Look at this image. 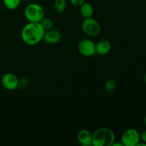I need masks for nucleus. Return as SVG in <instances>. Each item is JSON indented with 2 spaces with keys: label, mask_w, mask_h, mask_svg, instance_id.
<instances>
[{
  "label": "nucleus",
  "mask_w": 146,
  "mask_h": 146,
  "mask_svg": "<svg viewBox=\"0 0 146 146\" xmlns=\"http://www.w3.org/2000/svg\"><path fill=\"white\" fill-rule=\"evenodd\" d=\"M144 124H145V125L146 127V115L145 116V118H144Z\"/></svg>",
  "instance_id": "412c9836"
},
{
  "label": "nucleus",
  "mask_w": 146,
  "mask_h": 146,
  "mask_svg": "<svg viewBox=\"0 0 146 146\" xmlns=\"http://www.w3.org/2000/svg\"><path fill=\"white\" fill-rule=\"evenodd\" d=\"M144 81H145V82L146 83V74H145V76H144Z\"/></svg>",
  "instance_id": "4be33fe9"
},
{
  "label": "nucleus",
  "mask_w": 146,
  "mask_h": 146,
  "mask_svg": "<svg viewBox=\"0 0 146 146\" xmlns=\"http://www.w3.org/2000/svg\"><path fill=\"white\" fill-rule=\"evenodd\" d=\"M141 141H139V142H138V143L137 144L136 146H146L145 143L143 142V141H142V142H141Z\"/></svg>",
  "instance_id": "aec40b11"
},
{
  "label": "nucleus",
  "mask_w": 146,
  "mask_h": 146,
  "mask_svg": "<svg viewBox=\"0 0 146 146\" xmlns=\"http://www.w3.org/2000/svg\"><path fill=\"white\" fill-rule=\"evenodd\" d=\"M77 140L81 145H92L93 133L87 129H81L77 133Z\"/></svg>",
  "instance_id": "6e6552de"
},
{
  "label": "nucleus",
  "mask_w": 146,
  "mask_h": 146,
  "mask_svg": "<svg viewBox=\"0 0 146 146\" xmlns=\"http://www.w3.org/2000/svg\"><path fill=\"white\" fill-rule=\"evenodd\" d=\"M141 140L143 142L145 143H146V130L144 131L142 133V134L141 135Z\"/></svg>",
  "instance_id": "a211bd4d"
},
{
  "label": "nucleus",
  "mask_w": 146,
  "mask_h": 146,
  "mask_svg": "<svg viewBox=\"0 0 146 146\" xmlns=\"http://www.w3.org/2000/svg\"><path fill=\"white\" fill-rule=\"evenodd\" d=\"M78 51L84 56H92L96 54V44L88 38L82 39L78 44Z\"/></svg>",
  "instance_id": "423d86ee"
},
{
  "label": "nucleus",
  "mask_w": 146,
  "mask_h": 146,
  "mask_svg": "<svg viewBox=\"0 0 146 146\" xmlns=\"http://www.w3.org/2000/svg\"><path fill=\"white\" fill-rule=\"evenodd\" d=\"M21 0H3L4 7L9 10H14L20 5Z\"/></svg>",
  "instance_id": "ddd939ff"
},
{
  "label": "nucleus",
  "mask_w": 146,
  "mask_h": 146,
  "mask_svg": "<svg viewBox=\"0 0 146 146\" xmlns=\"http://www.w3.org/2000/svg\"><path fill=\"white\" fill-rule=\"evenodd\" d=\"M115 87H116V83L114 80L113 79H108L107 80L105 84V88L107 91V92L111 93L115 90Z\"/></svg>",
  "instance_id": "2eb2a0df"
},
{
  "label": "nucleus",
  "mask_w": 146,
  "mask_h": 146,
  "mask_svg": "<svg viewBox=\"0 0 146 146\" xmlns=\"http://www.w3.org/2000/svg\"><path fill=\"white\" fill-rule=\"evenodd\" d=\"M40 24H41L43 28L45 29V31L51 29L53 28V27H54V22H53L52 20L49 18H46V17H44V18L40 21Z\"/></svg>",
  "instance_id": "4468645a"
},
{
  "label": "nucleus",
  "mask_w": 146,
  "mask_h": 146,
  "mask_svg": "<svg viewBox=\"0 0 146 146\" xmlns=\"http://www.w3.org/2000/svg\"><path fill=\"white\" fill-rule=\"evenodd\" d=\"M28 85V78L27 77H22L21 79H19V84L17 89L24 90Z\"/></svg>",
  "instance_id": "dca6fc26"
},
{
  "label": "nucleus",
  "mask_w": 146,
  "mask_h": 146,
  "mask_svg": "<svg viewBox=\"0 0 146 146\" xmlns=\"http://www.w3.org/2000/svg\"><path fill=\"white\" fill-rule=\"evenodd\" d=\"M70 3L72 4L74 7H78L81 5L82 4H84L86 1V0H69Z\"/></svg>",
  "instance_id": "f3484780"
},
{
  "label": "nucleus",
  "mask_w": 146,
  "mask_h": 146,
  "mask_svg": "<svg viewBox=\"0 0 146 146\" xmlns=\"http://www.w3.org/2000/svg\"><path fill=\"white\" fill-rule=\"evenodd\" d=\"M81 28L83 31L90 36H96L99 35L101 31V27L100 24L98 21L92 17L85 19L82 23Z\"/></svg>",
  "instance_id": "20e7f679"
},
{
  "label": "nucleus",
  "mask_w": 146,
  "mask_h": 146,
  "mask_svg": "<svg viewBox=\"0 0 146 146\" xmlns=\"http://www.w3.org/2000/svg\"><path fill=\"white\" fill-rule=\"evenodd\" d=\"M117 145H120V146H124L123 145V144L122 143H115V142H114L113 143V145H112V146H117Z\"/></svg>",
  "instance_id": "6ab92c4d"
},
{
  "label": "nucleus",
  "mask_w": 146,
  "mask_h": 146,
  "mask_svg": "<svg viewBox=\"0 0 146 146\" xmlns=\"http://www.w3.org/2000/svg\"><path fill=\"white\" fill-rule=\"evenodd\" d=\"M21 1H30V0H21Z\"/></svg>",
  "instance_id": "5701e85b"
},
{
  "label": "nucleus",
  "mask_w": 146,
  "mask_h": 146,
  "mask_svg": "<svg viewBox=\"0 0 146 146\" xmlns=\"http://www.w3.org/2000/svg\"><path fill=\"white\" fill-rule=\"evenodd\" d=\"M24 14L29 22H40L44 18L45 11L40 4L31 3L25 7Z\"/></svg>",
  "instance_id": "7ed1b4c3"
},
{
  "label": "nucleus",
  "mask_w": 146,
  "mask_h": 146,
  "mask_svg": "<svg viewBox=\"0 0 146 146\" xmlns=\"http://www.w3.org/2000/svg\"><path fill=\"white\" fill-rule=\"evenodd\" d=\"M115 141V133L108 128H98L93 133L92 145L94 146H112Z\"/></svg>",
  "instance_id": "f03ea898"
},
{
  "label": "nucleus",
  "mask_w": 146,
  "mask_h": 146,
  "mask_svg": "<svg viewBox=\"0 0 146 146\" xmlns=\"http://www.w3.org/2000/svg\"><path fill=\"white\" fill-rule=\"evenodd\" d=\"M80 13L84 19L91 18L94 15V7L90 3L84 2L80 6Z\"/></svg>",
  "instance_id": "9b49d317"
},
{
  "label": "nucleus",
  "mask_w": 146,
  "mask_h": 146,
  "mask_svg": "<svg viewBox=\"0 0 146 146\" xmlns=\"http://www.w3.org/2000/svg\"><path fill=\"white\" fill-rule=\"evenodd\" d=\"M111 49V44L106 39H103L96 44V54L100 56L107 55Z\"/></svg>",
  "instance_id": "9d476101"
},
{
  "label": "nucleus",
  "mask_w": 146,
  "mask_h": 146,
  "mask_svg": "<svg viewBox=\"0 0 146 146\" xmlns=\"http://www.w3.org/2000/svg\"><path fill=\"white\" fill-rule=\"evenodd\" d=\"M43 40L48 44H57L61 40V34L58 30H54L52 29L47 30L45 31Z\"/></svg>",
  "instance_id": "1a4fd4ad"
},
{
  "label": "nucleus",
  "mask_w": 146,
  "mask_h": 146,
  "mask_svg": "<svg viewBox=\"0 0 146 146\" xmlns=\"http://www.w3.org/2000/svg\"><path fill=\"white\" fill-rule=\"evenodd\" d=\"M67 7L66 0H55L54 3V9L56 12L61 13L65 11Z\"/></svg>",
  "instance_id": "f8f14e48"
},
{
  "label": "nucleus",
  "mask_w": 146,
  "mask_h": 146,
  "mask_svg": "<svg viewBox=\"0 0 146 146\" xmlns=\"http://www.w3.org/2000/svg\"><path fill=\"white\" fill-rule=\"evenodd\" d=\"M3 87L8 91H14L17 89L19 84V78L13 73H6L1 79Z\"/></svg>",
  "instance_id": "0eeeda50"
},
{
  "label": "nucleus",
  "mask_w": 146,
  "mask_h": 146,
  "mask_svg": "<svg viewBox=\"0 0 146 146\" xmlns=\"http://www.w3.org/2000/svg\"><path fill=\"white\" fill-rule=\"evenodd\" d=\"M121 141L124 146H136L141 141V134L135 128H128L123 133Z\"/></svg>",
  "instance_id": "39448f33"
},
{
  "label": "nucleus",
  "mask_w": 146,
  "mask_h": 146,
  "mask_svg": "<svg viewBox=\"0 0 146 146\" xmlns=\"http://www.w3.org/2000/svg\"><path fill=\"white\" fill-rule=\"evenodd\" d=\"M45 31L40 22H29L21 29V38L27 45H37L44 38Z\"/></svg>",
  "instance_id": "f257e3e1"
}]
</instances>
